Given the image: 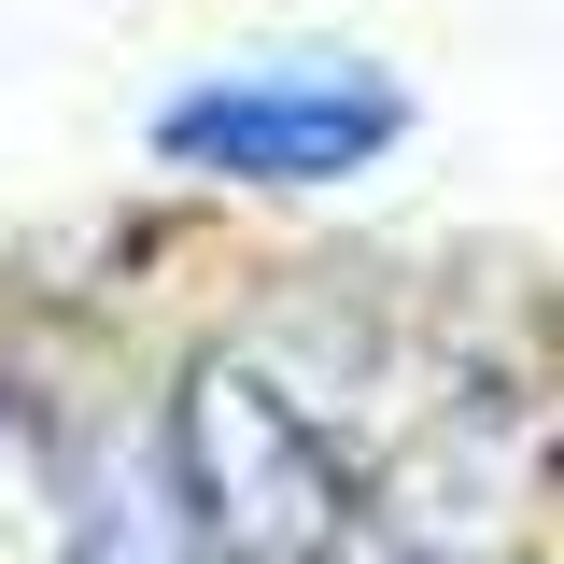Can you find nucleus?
Wrapping results in <instances>:
<instances>
[{
	"mask_svg": "<svg viewBox=\"0 0 564 564\" xmlns=\"http://www.w3.org/2000/svg\"><path fill=\"white\" fill-rule=\"evenodd\" d=\"M170 494L212 564H339L367 536L352 437L254 352H198L170 381Z\"/></svg>",
	"mask_w": 564,
	"mask_h": 564,
	"instance_id": "nucleus-1",
	"label": "nucleus"
},
{
	"mask_svg": "<svg viewBox=\"0 0 564 564\" xmlns=\"http://www.w3.org/2000/svg\"><path fill=\"white\" fill-rule=\"evenodd\" d=\"M70 564H198V522L141 466H70Z\"/></svg>",
	"mask_w": 564,
	"mask_h": 564,
	"instance_id": "nucleus-3",
	"label": "nucleus"
},
{
	"mask_svg": "<svg viewBox=\"0 0 564 564\" xmlns=\"http://www.w3.org/2000/svg\"><path fill=\"white\" fill-rule=\"evenodd\" d=\"M0 564H70V452L29 410H0Z\"/></svg>",
	"mask_w": 564,
	"mask_h": 564,
	"instance_id": "nucleus-4",
	"label": "nucleus"
},
{
	"mask_svg": "<svg viewBox=\"0 0 564 564\" xmlns=\"http://www.w3.org/2000/svg\"><path fill=\"white\" fill-rule=\"evenodd\" d=\"M155 155L198 170V184H254V198H296V184H352L410 141V85L367 70L352 43H269V57H226L198 85L155 99Z\"/></svg>",
	"mask_w": 564,
	"mask_h": 564,
	"instance_id": "nucleus-2",
	"label": "nucleus"
}]
</instances>
